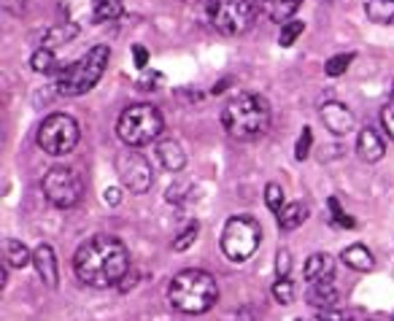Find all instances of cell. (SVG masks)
Returning <instances> with one entry per match:
<instances>
[{
  "instance_id": "obj_1",
  "label": "cell",
  "mask_w": 394,
  "mask_h": 321,
  "mask_svg": "<svg viewBox=\"0 0 394 321\" xmlns=\"http://www.w3.org/2000/svg\"><path fill=\"white\" fill-rule=\"evenodd\" d=\"M74 272L81 284L92 289H111L119 286L130 272V254L119 238L95 235L76 248Z\"/></svg>"
},
{
  "instance_id": "obj_2",
  "label": "cell",
  "mask_w": 394,
  "mask_h": 321,
  "mask_svg": "<svg viewBox=\"0 0 394 321\" xmlns=\"http://www.w3.org/2000/svg\"><path fill=\"white\" fill-rule=\"evenodd\" d=\"M168 300L175 311L187 316H200L208 313L216 300H219V286L216 278L205 270H181L168 286Z\"/></svg>"
},
{
  "instance_id": "obj_3",
  "label": "cell",
  "mask_w": 394,
  "mask_h": 321,
  "mask_svg": "<svg viewBox=\"0 0 394 321\" xmlns=\"http://www.w3.org/2000/svg\"><path fill=\"white\" fill-rule=\"evenodd\" d=\"M222 124L230 138L235 141H254L271 124V105L262 95L241 92L224 105Z\"/></svg>"
},
{
  "instance_id": "obj_4",
  "label": "cell",
  "mask_w": 394,
  "mask_h": 321,
  "mask_svg": "<svg viewBox=\"0 0 394 321\" xmlns=\"http://www.w3.org/2000/svg\"><path fill=\"white\" fill-rule=\"evenodd\" d=\"M108 60H111V49L108 46H92L81 60L71 62L62 73H60V81H57V92L65 95V98H78L84 92H89L95 84H98L105 68H108Z\"/></svg>"
},
{
  "instance_id": "obj_5",
  "label": "cell",
  "mask_w": 394,
  "mask_h": 321,
  "mask_svg": "<svg viewBox=\"0 0 394 321\" xmlns=\"http://www.w3.org/2000/svg\"><path fill=\"white\" fill-rule=\"evenodd\" d=\"M165 130V119L154 105H130L124 108L119 122H117V135L119 141L130 148L146 146L151 141H157Z\"/></svg>"
},
{
  "instance_id": "obj_6",
  "label": "cell",
  "mask_w": 394,
  "mask_h": 321,
  "mask_svg": "<svg viewBox=\"0 0 394 321\" xmlns=\"http://www.w3.org/2000/svg\"><path fill=\"white\" fill-rule=\"evenodd\" d=\"M205 14H208V22L222 35L232 38V35H243L254 27L259 8H257V0H208Z\"/></svg>"
},
{
  "instance_id": "obj_7",
  "label": "cell",
  "mask_w": 394,
  "mask_h": 321,
  "mask_svg": "<svg viewBox=\"0 0 394 321\" xmlns=\"http://www.w3.org/2000/svg\"><path fill=\"white\" fill-rule=\"evenodd\" d=\"M262 243V227L251 216H232L222 229V251L232 262H246Z\"/></svg>"
},
{
  "instance_id": "obj_8",
  "label": "cell",
  "mask_w": 394,
  "mask_h": 321,
  "mask_svg": "<svg viewBox=\"0 0 394 321\" xmlns=\"http://www.w3.org/2000/svg\"><path fill=\"white\" fill-rule=\"evenodd\" d=\"M78 124L68 114H51L49 119H44L38 127V146L51 157H65L78 146Z\"/></svg>"
},
{
  "instance_id": "obj_9",
  "label": "cell",
  "mask_w": 394,
  "mask_h": 321,
  "mask_svg": "<svg viewBox=\"0 0 394 321\" xmlns=\"http://www.w3.org/2000/svg\"><path fill=\"white\" fill-rule=\"evenodd\" d=\"M41 189L54 208H74L81 200V178L68 165H54L44 173Z\"/></svg>"
},
{
  "instance_id": "obj_10",
  "label": "cell",
  "mask_w": 394,
  "mask_h": 321,
  "mask_svg": "<svg viewBox=\"0 0 394 321\" xmlns=\"http://www.w3.org/2000/svg\"><path fill=\"white\" fill-rule=\"evenodd\" d=\"M114 165H117V173H119L122 184L130 189V192L146 195L148 189H151L154 173H151V168H148V162L144 154H138V151H132V148H122V151L117 154Z\"/></svg>"
},
{
  "instance_id": "obj_11",
  "label": "cell",
  "mask_w": 394,
  "mask_h": 321,
  "mask_svg": "<svg viewBox=\"0 0 394 321\" xmlns=\"http://www.w3.org/2000/svg\"><path fill=\"white\" fill-rule=\"evenodd\" d=\"M321 122L324 127L329 130V132H335V135H348L351 130H354V114H351V108L343 105V103H338V100H332V103H324L321 105Z\"/></svg>"
},
{
  "instance_id": "obj_12",
  "label": "cell",
  "mask_w": 394,
  "mask_h": 321,
  "mask_svg": "<svg viewBox=\"0 0 394 321\" xmlns=\"http://www.w3.org/2000/svg\"><path fill=\"white\" fill-rule=\"evenodd\" d=\"M305 302L316 311H335L341 308V289L335 281H324V284H311L305 292Z\"/></svg>"
},
{
  "instance_id": "obj_13",
  "label": "cell",
  "mask_w": 394,
  "mask_h": 321,
  "mask_svg": "<svg viewBox=\"0 0 394 321\" xmlns=\"http://www.w3.org/2000/svg\"><path fill=\"white\" fill-rule=\"evenodd\" d=\"M33 265H35V272L38 278L49 286V289H57L60 284V270H57V254L49 243H41V246L33 251Z\"/></svg>"
},
{
  "instance_id": "obj_14",
  "label": "cell",
  "mask_w": 394,
  "mask_h": 321,
  "mask_svg": "<svg viewBox=\"0 0 394 321\" xmlns=\"http://www.w3.org/2000/svg\"><path fill=\"white\" fill-rule=\"evenodd\" d=\"M357 154H359V159H365V162H378V159H384V154H386V144H384V138H381V132L375 130V127H362L359 130V138H357Z\"/></svg>"
},
{
  "instance_id": "obj_15",
  "label": "cell",
  "mask_w": 394,
  "mask_h": 321,
  "mask_svg": "<svg viewBox=\"0 0 394 321\" xmlns=\"http://www.w3.org/2000/svg\"><path fill=\"white\" fill-rule=\"evenodd\" d=\"M157 159L171 173H181L187 168V151L181 148V144L175 138H160L157 141Z\"/></svg>"
},
{
  "instance_id": "obj_16",
  "label": "cell",
  "mask_w": 394,
  "mask_h": 321,
  "mask_svg": "<svg viewBox=\"0 0 394 321\" xmlns=\"http://www.w3.org/2000/svg\"><path fill=\"white\" fill-rule=\"evenodd\" d=\"M302 0H257V8L262 17H268L273 22H292L297 11H300Z\"/></svg>"
},
{
  "instance_id": "obj_17",
  "label": "cell",
  "mask_w": 394,
  "mask_h": 321,
  "mask_svg": "<svg viewBox=\"0 0 394 321\" xmlns=\"http://www.w3.org/2000/svg\"><path fill=\"white\" fill-rule=\"evenodd\" d=\"M335 275V259L329 254H311L308 262H305V278L308 284H324V281H332Z\"/></svg>"
},
{
  "instance_id": "obj_18",
  "label": "cell",
  "mask_w": 394,
  "mask_h": 321,
  "mask_svg": "<svg viewBox=\"0 0 394 321\" xmlns=\"http://www.w3.org/2000/svg\"><path fill=\"white\" fill-rule=\"evenodd\" d=\"M341 262H343L345 268H351V270H357V272H370L375 268V259H372L370 248L362 246V243H354V246L343 248V251H341Z\"/></svg>"
},
{
  "instance_id": "obj_19",
  "label": "cell",
  "mask_w": 394,
  "mask_h": 321,
  "mask_svg": "<svg viewBox=\"0 0 394 321\" xmlns=\"http://www.w3.org/2000/svg\"><path fill=\"white\" fill-rule=\"evenodd\" d=\"M278 216V227H281V232H295L297 227H302L305 219H308V205L305 202H289V205H284L281 208V214H275Z\"/></svg>"
},
{
  "instance_id": "obj_20",
  "label": "cell",
  "mask_w": 394,
  "mask_h": 321,
  "mask_svg": "<svg viewBox=\"0 0 394 321\" xmlns=\"http://www.w3.org/2000/svg\"><path fill=\"white\" fill-rule=\"evenodd\" d=\"M3 259H6V265H11V268H25L27 262L33 259V251L22 243V241H14V238H6L3 241Z\"/></svg>"
},
{
  "instance_id": "obj_21",
  "label": "cell",
  "mask_w": 394,
  "mask_h": 321,
  "mask_svg": "<svg viewBox=\"0 0 394 321\" xmlns=\"http://www.w3.org/2000/svg\"><path fill=\"white\" fill-rule=\"evenodd\" d=\"M365 14L375 25H392L394 22V0H365Z\"/></svg>"
},
{
  "instance_id": "obj_22",
  "label": "cell",
  "mask_w": 394,
  "mask_h": 321,
  "mask_svg": "<svg viewBox=\"0 0 394 321\" xmlns=\"http://www.w3.org/2000/svg\"><path fill=\"white\" fill-rule=\"evenodd\" d=\"M76 35H78V27H76L74 22H62V25L51 27L49 33H46L44 46H46V49H54V46H60V44H68Z\"/></svg>"
},
{
  "instance_id": "obj_23",
  "label": "cell",
  "mask_w": 394,
  "mask_h": 321,
  "mask_svg": "<svg viewBox=\"0 0 394 321\" xmlns=\"http://www.w3.org/2000/svg\"><path fill=\"white\" fill-rule=\"evenodd\" d=\"M124 11L122 0H95V22H114Z\"/></svg>"
},
{
  "instance_id": "obj_24",
  "label": "cell",
  "mask_w": 394,
  "mask_h": 321,
  "mask_svg": "<svg viewBox=\"0 0 394 321\" xmlns=\"http://www.w3.org/2000/svg\"><path fill=\"white\" fill-rule=\"evenodd\" d=\"M273 300L278 302V305H289V302H295V281L292 278H278V281H273Z\"/></svg>"
},
{
  "instance_id": "obj_25",
  "label": "cell",
  "mask_w": 394,
  "mask_h": 321,
  "mask_svg": "<svg viewBox=\"0 0 394 321\" xmlns=\"http://www.w3.org/2000/svg\"><path fill=\"white\" fill-rule=\"evenodd\" d=\"M354 51H343V54H335V57H329L327 60V65H324V73L329 76V78H338V76H343L348 71V65L354 62Z\"/></svg>"
},
{
  "instance_id": "obj_26",
  "label": "cell",
  "mask_w": 394,
  "mask_h": 321,
  "mask_svg": "<svg viewBox=\"0 0 394 321\" xmlns=\"http://www.w3.org/2000/svg\"><path fill=\"white\" fill-rule=\"evenodd\" d=\"M30 68H33L35 73H51V71H54V51L41 46V49L30 57Z\"/></svg>"
},
{
  "instance_id": "obj_27",
  "label": "cell",
  "mask_w": 394,
  "mask_h": 321,
  "mask_svg": "<svg viewBox=\"0 0 394 321\" xmlns=\"http://www.w3.org/2000/svg\"><path fill=\"white\" fill-rule=\"evenodd\" d=\"M302 30H305V22H302V19H292V22H286V25L281 27L278 44H281L284 49H289V46H292V44L297 41V38L302 35Z\"/></svg>"
},
{
  "instance_id": "obj_28",
  "label": "cell",
  "mask_w": 394,
  "mask_h": 321,
  "mask_svg": "<svg viewBox=\"0 0 394 321\" xmlns=\"http://www.w3.org/2000/svg\"><path fill=\"white\" fill-rule=\"evenodd\" d=\"M197 232H200V224L197 222L187 224V229H181V232H178V238L173 241V251H187V248L195 243Z\"/></svg>"
},
{
  "instance_id": "obj_29",
  "label": "cell",
  "mask_w": 394,
  "mask_h": 321,
  "mask_svg": "<svg viewBox=\"0 0 394 321\" xmlns=\"http://www.w3.org/2000/svg\"><path fill=\"white\" fill-rule=\"evenodd\" d=\"M311 146H314V132H311V127H302V132H300L297 146H295V159L305 162L308 154H311Z\"/></svg>"
},
{
  "instance_id": "obj_30",
  "label": "cell",
  "mask_w": 394,
  "mask_h": 321,
  "mask_svg": "<svg viewBox=\"0 0 394 321\" xmlns=\"http://www.w3.org/2000/svg\"><path fill=\"white\" fill-rule=\"evenodd\" d=\"M265 205L271 208L273 214H281V208H284V189L278 184H268L265 186Z\"/></svg>"
},
{
  "instance_id": "obj_31",
  "label": "cell",
  "mask_w": 394,
  "mask_h": 321,
  "mask_svg": "<svg viewBox=\"0 0 394 321\" xmlns=\"http://www.w3.org/2000/svg\"><path fill=\"white\" fill-rule=\"evenodd\" d=\"M292 270V254L286 248H278V259H275V275L278 278H289Z\"/></svg>"
},
{
  "instance_id": "obj_32",
  "label": "cell",
  "mask_w": 394,
  "mask_h": 321,
  "mask_svg": "<svg viewBox=\"0 0 394 321\" xmlns=\"http://www.w3.org/2000/svg\"><path fill=\"white\" fill-rule=\"evenodd\" d=\"M381 127H384V132L394 141V100H389V103L381 108Z\"/></svg>"
},
{
  "instance_id": "obj_33",
  "label": "cell",
  "mask_w": 394,
  "mask_h": 321,
  "mask_svg": "<svg viewBox=\"0 0 394 321\" xmlns=\"http://www.w3.org/2000/svg\"><path fill=\"white\" fill-rule=\"evenodd\" d=\"M316 321H354V313H351V311H343V308H335V311H319Z\"/></svg>"
},
{
  "instance_id": "obj_34",
  "label": "cell",
  "mask_w": 394,
  "mask_h": 321,
  "mask_svg": "<svg viewBox=\"0 0 394 321\" xmlns=\"http://www.w3.org/2000/svg\"><path fill=\"white\" fill-rule=\"evenodd\" d=\"M132 62H135V68L146 71L148 68V49H144L141 44H135V46H132Z\"/></svg>"
},
{
  "instance_id": "obj_35",
  "label": "cell",
  "mask_w": 394,
  "mask_h": 321,
  "mask_svg": "<svg viewBox=\"0 0 394 321\" xmlns=\"http://www.w3.org/2000/svg\"><path fill=\"white\" fill-rule=\"evenodd\" d=\"M27 3H30V0H3V8H6L8 14H25Z\"/></svg>"
},
{
  "instance_id": "obj_36",
  "label": "cell",
  "mask_w": 394,
  "mask_h": 321,
  "mask_svg": "<svg viewBox=\"0 0 394 321\" xmlns=\"http://www.w3.org/2000/svg\"><path fill=\"white\" fill-rule=\"evenodd\" d=\"M187 189H189V184H173L171 192H168V200H171V202H178V200L187 195Z\"/></svg>"
},
{
  "instance_id": "obj_37",
  "label": "cell",
  "mask_w": 394,
  "mask_h": 321,
  "mask_svg": "<svg viewBox=\"0 0 394 321\" xmlns=\"http://www.w3.org/2000/svg\"><path fill=\"white\" fill-rule=\"evenodd\" d=\"M138 281H141V275H138V272H127V275H124V281L119 284V292H122V295H124V292H130V289H132Z\"/></svg>"
},
{
  "instance_id": "obj_38",
  "label": "cell",
  "mask_w": 394,
  "mask_h": 321,
  "mask_svg": "<svg viewBox=\"0 0 394 321\" xmlns=\"http://www.w3.org/2000/svg\"><path fill=\"white\" fill-rule=\"evenodd\" d=\"M119 200H122V189H117V186H108V189H105V202H108V205H119Z\"/></svg>"
},
{
  "instance_id": "obj_39",
  "label": "cell",
  "mask_w": 394,
  "mask_h": 321,
  "mask_svg": "<svg viewBox=\"0 0 394 321\" xmlns=\"http://www.w3.org/2000/svg\"><path fill=\"white\" fill-rule=\"evenodd\" d=\"M332 219H335V224H341V227H345V229H354V227H357V222H354V219H351L348 214H343V211H341V214H335Z\"/></svg>"
},
{
  "instance_id": "obj_40",
  "label": "cell",
  "mask_w": 394,
  "mask_h": 321,
  "mask_svg": "<svg viewBox=\"0 0 394 321\" xmlns=\"http://www.w3.org/2000/svg\"><path fill=\"white\" fill-rule=\"evenodd\" d=\"M8 284V265H3V270H0V286H6Z\"/></svg>"
},
{
  "instance_id": "obj_41",
  "label": "cell",
  "mask_w": 394,
  "mask_h": 321,
  "mask_svg": "<svg viewBox=\"0 0 394 321\" xmlns=\"http://www.w3.org/2000/svg\"><path fill=\"white\" fill-rule=\"evenodd\" d=\"M227 84H230V81H227V78H222V81H219V84L214 87V95H219V92H224V89H227Z\"/></svg>"
},
{
  "instance_id": "obj_42",
  "label": "cell",
  "mask_w": 394,
  "mask_h": 321,
  "mask_svg": "<svg viewBox=\"0 0 394 321\" xmlns=\"http://www.w3.org/2000/svg\"><path fill=\"white\" fill-rule=\"evenodd\" d=\"M392 100H394V81H392Z\"/></svg>"
},
{
  "instance_id": "obj_43",
  "label": "cell",
  "mask_w": 394,
  "mask_h": 321,
  "mask_svg": "<svg viewBox=\"0 0 394 321\" xmlns=\"http://www.w3.org/2000/svg\"><path fill=\"white\" fill-rule=\"evenodd\" d=\"M295 321H302V319H295Z\"/></svg>"
},
{
  "instance_id": "obj_44",
  "label": "cell",
  "mask_w": 394,
  "mask_h": 321,
  "mask_svg": "<svg viewBox=\"0 0 394 321\" xmlns=\"http://www.w3.org/2000/svg\"><path fill=\"white\" fill-rule=\"evenodd\" d=\"M324 3H329V0H324Z\"/></svg>"
},
{
  "instance_id": "obj_45",
  "label": "cell",
  "mask_w": 394,
  "mask_h": 321,
  "mask_svg": "<svg viewBox=\"0 0 394 321\" xmlns=\"http://www.w3.org/2000/svg\"><path fill=\"white\" fill-rule=\"evenodd\" d=\"M392 321H394V319H392Z\"/></svg>"
}]
</instances>
